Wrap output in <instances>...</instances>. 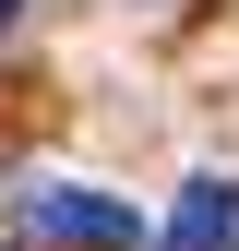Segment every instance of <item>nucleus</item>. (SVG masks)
Here are the masks:
<instances>
[{
    "label": "nucleus",
    "mask_w": 239,
    "mask_h": 251,
    "mask_svg": "<svg viewBox=\"0 0 239 251\" xmlns=\"http://www.w3.org/2000/svg\"><path fill=\"white\" fill-rule=\"evenodd\" d=\"M12 227L24 239H48V251H132V203H108V192H84V179H36V192L12 203Z\"/></svg>",
    "instance_id": "nucleus-1"
},
{
    "label": "nucleus",
    "mask_w": 239,
    "mask_h": 251,
    "mask_svg": "<svg viewBox=\"0 0 239 251\" xmlns=\"http://www.w3.org/2000/svg\"><path fill=\"white\" fill-rule=\"evenodd\" d=\"M12 12H24V0H0V24H12Z\"/></svg>",
    "instance_id": "nucleus-3"
},
{
    "label": "nucleus",
    "mask_w": 239,
    "mask_h": 251,
    "mask_svg": "<svg viewBox=\"0 0 239 251\" xmlns=\"http://www.w3.org/2000/svg\"><path fill=\"white\" fill-rule=\"evenodd\" d=\"M239 239V179H179V215H167V251H227Z\"/></svg>",
    "instance_id": "nucleus-2"
}]
</instances>
